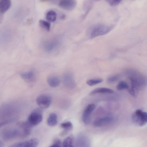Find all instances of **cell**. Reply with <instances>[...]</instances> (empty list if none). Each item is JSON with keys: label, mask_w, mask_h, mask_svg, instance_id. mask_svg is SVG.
<instances>
[{"label": "cell", "mask_w": 147, "mask_h": 147, "mask_svg": "<svg viewBox=\"0 0 147 147\" xmlns=\"http://www.w3.org/2000/svg\"><path fill=\"white\" fill-rule=\"evenodd\" d=\"M103 79L100 78H93L88 80L86 84L90 86H92L102 82Z\"/></svg>", "instance_id": "cell-21"}, {"label": "cell", "mask_w": 147, "mask_h": 147, "mask_svg": "<svg viewBox=\"0 0 147 147\" xmlns=\"http://www.w3.org/2000/svg\"><path fill=\"white\" fill-rule=\"evenodd\" d=\"M47 82L51 87L55 88L59 85L60 81L59 78L57 76H51L47 78Z\"/></svg>", "instance_id": "cell-15"}, {"label": "cell", "mask_w": 147, "mask_h": 147, "mask_svg": "<svg viewBox=\"0 0 147 147\" xmlns=\"http://www.w3.org/2000/svg\"><path fill=\"white\" fill-rule=\"evenodd\" d=\"M119 76L117 75L109 77L107 79V82L109 83H113L117 81L119 79Z\"/></svg>", "instance_id": "cell-26"}, {"label": "cell", "mask_w": 147, "mask_h": 147, "mask_svg": "<svg viewBox=\"0 0 147 147\" xmlns=\"http://www.w3.org/2000/svg\"><path fill=\"white\" fill-rule=\"evenodd\" d=\"M113 120L112 116H107L98 118L94 121L93 125L96 127H100L111 124Z\"/></svg>", "instance_id": "cell-8"}, {"label": "cell", "mask_w": 147, "mask_h": 147, "mask_svg": "<svg viewBox=\"0 0 147 147\" xmlns=\"http://www.w3.org/2000/svg\"><path fill=\"white\" fill-rule=\"evenodd\" d=\"M42 113L40 109H35L29 115L26 122L32 127L38 125L42 120Z\"/></svg>", "instance_id": "cell-4"}, {"label": "cell", "mask_w": 147, "mask_h": 147, "mask_svg": "<svg viewBox=\"0 0 147 147\" xmlns=\"http://www.w3.org/2000/svg\"><path fill=\"white\" fill-rule=\"evenodd\" d=\"M61 127L64 129L65 131L70 130L73 128V125L70 121H67L62 123L60 125Z\"/></svg>", "instance_id": "cell-24"}, {"label": "cell", "mask_w": 147, "mask_h": 147, "mask_svg": "<svg viewBox=\"0 0 147 147\" xmlns=\"http://www.w3.org/2000/svg\"><path fill=\"white\" fill-rule=\"evenodd\" d=\"M20 76L23 79L28 82H33L36 79L35 74L32 70L21 73Z\"/></svg>", "instance_id": "cell-13"}, {"label": "cell", "mask_w": 147, "mask_h": 147, "mask_svg": "<svg viewBox=\"0 0 147 147\" xmlns=\"http://www.w3.org/2000/svg\"><path fill=\"white\" fill-rule=\"evenodd\" d=\"M0 133L1 137L5 141L10 140L20 136V131L17 125L16 127H8L3 129Z\"/></svg>", "instance_id": "cell-3"}, {"label": "cell", "mask_w": 147, "mask_h": 147, "mask_svg": "<svg viewBox=\"0 0 147 147\" xmlns=\"http://www.w3.org/2000/svg\"><path fill=\"white\" fill-rule=\"evenodd\" d=\"M58 5L62 8L67 10H72L76 7V0H60Z\"/></svg>", "instance_id": "cell-11"}, {"label": "cell", "mask_w": 147, "mask_h": 147, "mask_svg": "<svg viewBox=\"0 0 147 147\" xmlns=\"http://www.w3.org/2000/svg\"><path fill=\"white\" fill-rule=\"evenodd\" d=\"M11 3L10 0H1L0 1V12L4 13L7 11L11 7Z\"/></svg>", "instance_id": "cell-16"}, {"label": "cell", "mask_w": 147, "mask_h": 147, "mask_svg": "<svg viewBox=\"0 0 147 147\" xmlns=\"http://www.w3.org/2000/svg\"><path fill=\"white\" fill-rule=\"evenodd\" d=\"M57 15L55 11L53 10H50L46 13V18L49 21L54 22L57 19Z\"/></svg>", "instance_id": "cell-19"}, {"label": "cell", "mask_w": 147, "mask_h": 147, "mask_svg": "<svg viewBox=\"0 0 147 147\" xmlns=\"http://www.w3.org/2000/svg\"><path fill=\"white\" fill-rule=\"evenodd\" d=\"M38 140L33 138L26 140L15 143L9 146L10 147H36L38 145Z\"/></svg>", "instance_id": "cell-7"}, {"label": "cell", "mask_w": 147, "mask_h": 147, "mask_svg": "<svg viewBox=\"0 0 147 147\" xmlns=\"http://www.w3.org/2000/svg\"><path fill=\"white\" fill-rule=\"evenodd\" d=\"M131 86L128 89L129 94L133 97H136L139 92L147 85V77L138 71L129 70L127 72Z\"/></svg>", "instance_id": "cell-1"}, {"label": "cell", "mask_w": 147, "mask_h": 147, "mask_svg": "<svg viewBox=\"0 0 147 147\" xmlns=\"http://www.w3.org/2000/svg\"><path fill=\"white\" fill-rule=\"evenodd\" d=\"M57 115L53 113L50 114L47 119V124L50 126H54L57 123Z\"/></svg>", "instance_id": "cell-18"}, {"label": "cell", "mask_w": 147, "mask_h": 147, "mask_svg": "<svg viewBox=\"0 0 147 147\" xmlns=\"http://www.w3.org/2000/svg\"><path fill=\"white\" fill-rule=\"evenodd\" d=\"M52 101L51 96L46 94H42L36 98V102L37 104L41 108L46 109L50 105Z\"/></svg>", "instance_id": "cell-6"}, {"label": "cell", "mask_w": 147, "mask_h": 147, "mask_svg": "<svg viewBox=\"0 0 147 147\" xmlns=\"http://www.w3.org/2000/svg\"><path fill=\"white\" fill-rule=\"evenodd\" d=\"M114 92L112 89L104 87L98 88H96L91 91L90 93L91 95L97 93L112 94Z\"/></svg>", "instance_id": "cell-17"}, {"label": "cell", "mask_w": 147, "mask_h": 147, "mask_svg": "<svg viewBox=\"0 0 147 147\" xmlns=\"http://www.w3.org/2000/svg\"><path fill=\"white\" fill-rule=\"evenodd\" d=\"M117 89L118 90H121L124 89H128L129 86L127 83L125 81H120L117 85Z\"/></svg>", "instance_id": "cell-23"}, {"label": "cell", "mask_w": 147, "mask_h": 147, "mask_svg": "<svg viewBox=\"0 0 147 147\" xmlns=\"http://www.w3.org/2000/svg\"><path fill=\"white\" fill-rule=\"evenodd\" d=\"M95 105L93 104L88 105L84 109L82 115V120L86 125L89 124L90 121V116L95 108Z\"/></svg>", "instance_id": "cell-9"}, {"label": "cell", "mask_w": 147, "mask_h": 147, "mask_svg": "<svg viewBox=\"0 0 147 147\" xmlns=\"http://www.w3.org/2000/svg\"><path fill=\"white\" fill-rule=\"evenodd\" d=\"M39 23L40 26L47 31H49L51 28V24L48 22L42 20H40Z\"/></svg>", "instance_id": "cell-22"}, {"label": "cell", "mask_w": 147, "mask_h": 147, "mask_svg": "<svg viewBox=\"0 0 147 147\" xmlns=\"http://www.w3.org/2000/svg\"><path fill=\"white\" fill-rule=\"evenodd\" d=\"M109 5L112 6L118 5L123 0H107Z\"/></svg>", "instance_id": "cell-25"}, {"label": "cell", "mask_w": 147, "mask_h": 147, "mask_svg": "<svg viewBox=\"0 0 147 147\" xmlns=\"http://www.w3.org/2000/svg\"><path fill=\"white\" fill-rule=\"evenodd\" d=\"M61 146V141L59 139L56 140L52 143L50 147H60Z\"/></svg>", "instance_id": "cell-27"}, {"label": "cell", "mask_w": 147, "mask_h": 147, "mask_svg": "<svg viewBox=\"0 0 147 147\" xmlns=\"http://www.w3.org/2000/svg\"><path fill=\"white\" fill-rule=\"evenodd\" d=\"M73 138L71 136H69L65 138L63 142V145L64 147H73Z\"/></svg>", "instance_id": "cell-20"}, {"label": "cell", "mask_w": 147, "mask_h": 147, "mask_svg": "<svg viewBox=\"0 0 147 147\" xmlns=\"http://www.w3.org/2000/svg\"><path fill=\"white\" fill-rule=\"evenodd\" d=\"M59 42L57 40H49L45 43L44 48L47 52L52 51L59 45Z\"/></svg>", "instance_id": "cell-14"}, {"label": "cell", "mask_w": 147, "mask_h": 147, "mask_svg": "<svg viewBox=\"0 0 147 147\" xmlns=\"http://www.w3.org/2000/svg\"><path fill=\"white\" fill-rule=\"evenodd\" d=\"M114 28L113 25L98 24L93 26L88 32L90 38L92 39L105 35L111 31Z\"/></svg>", "instance_id": "cell-2"}, {"label": "cell", "mask_w": 147, "mask_h": 147, "mask_svg": "<svg viewBox=\"0 0 147 147\" xmlns=\"http://www.w3.org/2000/svg\"><path fill=\"white\" fill-rule=\"evenodd\" d=\"M132 120L139 126H143L147 123V112L140 109L136 110L132 116Z\"/></svg>", "instance_id": "cell-5"}, {"label": "cell", "mask_w": 147, "mask_h": 147, "mask_svg": "<svg viewBox=\"0 0 147 147\" xmlns=\"http://www.w3.org/2000/svg\"><path fill=\"white\" fill-rule=\"evenodd\" d=\"M20 131L21 138H24L28 136L30 134L31 128L26 121L19 123L17 125Z\"/></svg>", "instance_id": "cell-10"}, {"label": "cell", "mask_w": 147, "mask_h": 147, "mask_svg": "<svg viewBox=\"0 0 147 147\" xmlns=\"http://www.w3.org/2000/svg\"><path fill=\"white\" fill-rule=\"evenodd\" d=\"M63 81L64 85L69 88L75 87L76 83L72 74L70 73H65L63 77Z\"/></svg>", "instance_id": "cell-12"}]
</instances>
